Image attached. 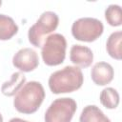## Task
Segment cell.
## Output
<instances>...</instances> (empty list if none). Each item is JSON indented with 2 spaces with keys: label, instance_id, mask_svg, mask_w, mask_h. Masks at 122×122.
Wrapping results in <instances>:
<instances>
[{
  "label": "cell",
  "instance_id": "6da1fadb",
  "mask_svg": "<svg viewBox=\"0 0 122 122\" xmlns=\"http://www.w3.org/2000/svg\"><path fill=\"white\" fill-rule=\"evenodd\" d=\"M84 81L80 68L76 66H66L52 72L49 77V88L54 94L72 92L79 90Z\"/></svg>",
  "mask_w": 122,
  "mask_h": 122
},
{
  "label": "cell",
  "instance_id": "7a4b0ae2",
  "mask_svg": "<svg viewBox=\"0 0 122 122\" xmlns=\"http://www.w3.org/2000/svg\"><path fill=\"white\" fill-rule=\"evenodd\" d=\"M45 98V90L40 82L30 81L16 93L13 99V107L15 110L24 114L35 112Z\"/></svg>",
  "mask_w": 122,
  "mask_h": 122
},
{
  "label": "cell",
  "instance_id": "3957f363",
  "mask_svg": "<svg viewBox=\"0 0 122 122\" xmlns=\"http://www.w3.org/2000/svg\"><path fill=\"white\" fill-rule=\"evenodd\" d=\"M41 48L42 59L47 66H57L64 62L67 41L63 34L52 33L49 35Z\"/></svg>",
  "mask_w": 122,
  "mask_h": 122
},
{
  "label": "cell",
  "instance_id": "277c9868",
  "mask_svg": "<svg viewBox=\"0 0 122 122\" xmlns=\"http://www.w3.org/2000/svg\"><path fill=\"white\" fill-rule=\"evenodd\" d=\"M59 24L58 15L51 10L44 11L38 20L29 29L28 38L30 44L36 48L42 47L44 38L56 30Z\"/></svg>",
  "mask_w": 122,
  "mask_h": 122
},
{
  "label": "cell",
  "instance_id": "5b68a950",
  "mask_svg": "<svg viewBox=\"0 0 122 122\" xmlns=\"http://www.w3.org/2000/svg\"><path fill=\"white\" fill-rule=\"evenodd\" d=\"M103 31V23L92 17L79 18L71 26L72 36L82 42H93L102 35Z\"/></svg>",
  "mask_w": 122,
  "mask_h": 122
},
{
  "label": "cell",
  "instance_id": "8992f818",
  "mask_svg": "<svg viewBox=\"0 0 122 122\" xmlns=\"http://www.w3.org/2000/svg\"><path fill=\"white\" fill-rule=\"evenodd\" d=\"M77 104L71 97L57 98L51 102L45 112V122H71Z\"/></svg>",
  "mask_w": 122,
  "mask_h": 122
},
{
  "label": "cell",
  "instance_id": "52a82bcc",
  "mask_svg": "<svg viewBox=\"0 0 122 122\" xmlns=\"http://www.w3.org/2000/svg\"><path fill=\"white\" fill-rule=\"evenodd\" d=\"M13 66L23 72L34 71L39 65V58L35 51L30 48L19 50L12 57Z\"/></svg>",
  "mask_w": 122,
  "mask_h": 122
},
{
  "label": "cell",
  "instance_id": "ba28073f",
  "mask_svg": "<svg viewBox=\"0 0 122 122\" xmlns=\"http://www.w3.org/2000/svg\"><path fill=\"white\" fill-rule=\"evenodd\" d=\"M70 59L78 68H88L93 61V53L86 46L72 45L70 51Z\"/></svg>",
  "mask_w": 122,
  "mask_h": 122
},
{
  "label": "cell",
  "instance_id": "9c48e42d",
  "mask_svg": "<svg viewBox=\"0 0 122 122\" xmlns=\"http://www.w3.org/2000/svg\"><path fill=\"white\" fill-rule=\"evenodd\" d=\"M113 68L107 62H97L91 71L92 80L98 86H105L111 83L113 79Z\"/></svg>",
  "mask_w": 122,
  "mask_h": 122
},
{
  "label": "cell",
  "instance_id": "30bf717a",
  "mask_svg": "<svg viewBox=\"0 0 122 122\" xmlns=\"http://www.w3.org/2000/svg\"><path fill=\"white\" fill-rule=\"evenodd\" d=\"M25 83L26 76L22 72H13L10 76V79L3 83L1 87V92L4 95L8 97L13 96L20 91V89L25 85Z\"/></svg>",
  "mask_w": 122,
  "mask_h": 122
},
{
  "label": "cell",
  "instance_id": "8fae6325",
  "mask_svg": "<svg viewBox=\"0 0 122 122\" xmlns=\"http://www.w3.org/2000/svg\"><path fill=\"white\" fill-rule=\"evenodd\" d=\"M80 122H111L110 118L107 117L104 112L95 105L86 106L80 114Z\"/></svg>",
  "mask_w": 122,
  "mask_h": 122
},
{
  "label": "cell",
  "instance_id": "7c38bea8",
  "mask_svg": "<svg viewBox=\"0 0 122 122\" xmlns=\"http://www.w3.org/2000/svg\"><path fill=\"white\" fill-rule=\"evenodd\" d=\"M18 32V26L14 20L0 13V40H10Z\"/></svg>",
  "mask_w": 122,
  "mask_h": 122
},
{
  "label": "cell",
  "instance_id": "4fadbf2b",
  "mask_svg": "<svg viewBox=\"0 0 122 122\" xmlns=\"http://www.w3.org/2000/svg\"><path fill=\"white\" fill-rule=\"evenodd\" d=\"M121 41H122V31L112 32L106 43V50L109 55L116 60H120L122 56L121 51Z\"/></svg>",
  "mask_w": 122,
  "mask_h": 122
},
{
  "label": "cell",
  "instance_id": "5bb4252c",
  "mask_svg": "<svg viewBox=\"0 0 122 122\" xmlns=\"http://www.w3.org/2000/svg\"><path fill=\"white\" fill-rule=\"evenodd\" d=\"M119 93L118 92L111 87L105 88L100 93V102L107 109H115L119 104Z\"/></svg>",
  "mask_w": 122,
  "mask_h": 122
},
{
  "label": "cell",
  "instance_id": "9a60e30c",
  "mask_svg": "<svg viewBox=\"0 0 122 122\" xmlns=\"http://www.w3.org/2000/svg\"><path fill=\"white\" fill-rule=\"evenodd\" d=\"M105 18L109 25L112 27H118L122 24L121 8L118 5L112 4L105 10Z\"/></svg>",
  "mask_w": 122,
  "mask_h": 122
},
{
  "label": "cell",
  "instance_id": "2e32d148",
  "mask_svg": "<svg viewBox=\"0 0 122 122\" xmlns=\"http://www.w3.org/2000/svg\"><path fill=\"white\" fill-rule=\"evenodd\" d=\"M9 122H29L27 120H24L22 118H18V117H14V118H11Z\"/></svg>",
  "mask_w": 122,
  "mask_h": 122
},
{
  "label": "cell",
  "instance_id": "e0dca14e",
  "mask_svg": "<svg viewBox=\"0 0 122 122\" xmlns=\"http://www.w3.org/2000/svg\"><path fill=\"white\" fill-rule=\"evenodd\" d=\"M0 122H3V116L1 113H0Z\"/></svg>",
  "mask_w": 122,
  "mask_h": 122
},
{
  "label": "cell",
  "instance_id": "ac0fdd59",
  "mask_svg": "<svg viewBox=\"0 0 122 122\" xmlns=\"http://www.w3.org/2000/svg\"><path fill=\"white\" fill-rule=\"evenodd\" d=\"M1 5H2V1L0 0V6H1Z\"/></svg>",
  "mask_w": 122,
  "mask_h": 122
}]
</instances>
